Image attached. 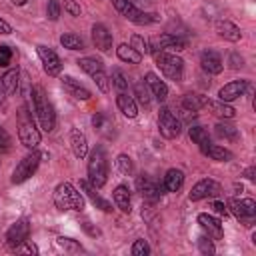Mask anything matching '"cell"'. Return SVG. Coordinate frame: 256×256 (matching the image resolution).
Listing matches in <instances>:
<instances>
[{
  "label": "cell",
  "mask_w": 256,
  "mask_h": 256,
  "mask_svg": "<svg viewBox=\"0 0 256 256\" xmlns=\"http://www.w3.org/2000/svg\"><path fill=\"white\" fill-rule=\"evenodd\" d=\"M104 122H106V116L102 112H98L94 118H92V126L98 128V130H104Z\"/></svg>",
  "instance_id": "51"
},
{
  "label": "cell",
  "mask_w": 256,
  "mask_h": 256,
  "mask_svg": "<svg viewBox=\"0 0 256 256\" xmlns=\"http://www.w3.org/2000/svg\"><path fill=\"white\" fill-rule=\"evenodd\" d=\"M200 66L206 74H220L224 64H222V58L216 50H204L200 54Z\"/></svg>",
  "instance_id": "19"
},
{
  "label": "cell",
  "mask_w": 256,
  "mask_h": 256,
  "mask_svg": "<svg viewBox=\"0 0 256 256\" xmlns=\"http://www.w3.org/2000/svg\"><path fill=\"white\" fill-rule=\"evenodd\" d=\"M206 104H208V96H202V94H196V92H188V94L182 96V106L188 108V110L198 112V110L206 108Z\"/></svg>",
  "instance_id": "30"
},
{
  "label": "cell",
  "mask_w": 256,
  "mask_h": 256,
  "mask_svg": "<svg viewBox=\"0 0 256 256\" xmlns=\"http://www.w3.org/2000/svg\"><path fill=\"white\" fill-rule=\"evenodd\" d=\"M246 86H248V80H232V82L224 84V86L218 90V98H220L222 102H232V100L244 96Z\"/></svg>",
  "instance_id": "15"
},
{
  "label": "cell",
  "mask_w": 256,
  "mask_h": 256,
  "mask_svg": "<svg viewBox=\"0 0 256 256\" xmlns=\"http://www.w3.org/2000/svg\"><path fill=\"white\" fill-rule=\"evenodd\" d=\"M80 190L90 198V202H92L96 208H100L102 212H112V204H110L108 200H104V198L96 192L98 188H96V186H92L88 180H80Z\"/></svg>",
  "instance_id": "20"
},
{
  "label": "cell",
  "mask_w": 256,
  "mask_h": 256,
  "mask_svg": "<svg viewBox=\"0 0 256 256\" xmlns=\"http://www.w3.org/2000/svg\"><path fill=\"white\" fill-rule=\"evenodd\" d=\"M4 96H6V94H4V90H2V82H0V102L4 100Z\"/></svg>",
  "instance_id": "56"
},
{
  "label": "cell",
  "mask_w": 256,
  "mask_h": 256,
  "mask_svg": "<svg viewBox=\"0 0 256 256\" xmlns=\"http://www.w3.org/2000/svg\"><path fill=\"white\" fill-rule=\"evenodd\" d=\"M60 44H62L64 48H68V50H82V48H84V40H82L78 34H74V32L62 34V36H60Z\"/></svg>",
  "instance_id": "34"
},
{
  "label": "cell",
  "mask_w": 256,
  "mask_h": 256,
  "mask_svg": "<svg viewBox=\"0 0 256 256\" xmlns=\"http://www.w3.org/2000/svg\"><path fill=\"white\" fill-rule=\"evenodd\" d=\"M82 228H84V230H86L90 236H100V230H98V228H94V226H92L88 220H84V222H82Z\"/></svg>",
  "instance_id": "52"
},
{
  "label": "cell",
  "mask_w": 256,
  "mask_h": 256,
  "mask_svg": "<svg viewBox=\"0 0 256 256\" xmlns=\"http://www.w3.org/2000/svg\"><path fill=\"white\" fill-rule=\"evenodd\" d=\"M136 186H138V192H140L146 200H150V202L158 200V198L162 196V190H164V186H158V184H156L154 180H150L146 174H142V176L136 178Z\"/></svg>",
  "instance_id": "16"
},
{
  "label": "cell",
  "mask_w": 256,
  "mask_h": 256,
  "mask_svg": "<svg viewBox=\"0 0 256 256\" xmlns=\"http://www.w3.org/2000/svg\"><path fill=\"white\" fill-rule=\"evenodd\" d=\"M116 166H118V170H120L122 174H132V170H134L132 158H130L128 154H120V156L116 158Z\"/></svg>",
  "instance_id": "41"
},
{
  "label": "cell",
  "mask_w": 256,
  "mask_h": 256,
  "mask_svg": "<svg viewBox=\"0 0 256 256\" xmlns=\"http://www.w3.org/2000/svg\"><path fill=\"white\" fill-rule=\"evenodd\" d=\"M254 174H256V168H254V166H250V168H248V170L244 172V176H246L248 180H254V178H256Z\"/></svg>",
  "instance_id": "54"
},
{
  "label": "cell",
  "mask_w": 256,
  "mask_h": 256,
  "mask_svg": "<svg viewBox=\"0 0 256 256\" xmlns=\"http://www.w3.org/2000/svg\"><path fill=\"white\" fill-rule=\"evenodd\" d=\"M108 180V158L102 146H96L88 154V182L96 188H102Z\"/></svg>",
  "instance_id": "3"
},
{
  "label": "cell",
  "mask_w": 256,
  "mask_h": 256,
  "mask_svg": "<svg viewBox=\"0 0 256 256\" xmlns=\"http://www.w3.org/2000/svg\"><path fill=\"white\" fill-rule=\"evenodd\" d=\"M18 138H20L22 146H24V148H28V150H36V146H38V144H40V140H42V136H40V130L36 128V124H34L32 116L28 114L26 106H22V110H20V126H18Z\"/></svg>",
  "instance_id": "5"
},
{
  "label": "cell",
  "mask_w": 256,
  "mask_h": 256,
  "mask_svg": "<svg viewBox=\"0 0 256 256\" xmlns=\"http://www.w3.org/2000/svg\"><path fill=\"white\" fill-rule=\"evenodd\" d=\"M204 154H206V156H210L212 160H218V162H228V160H232V158H234V154H232L228 148L218 146V144H208V146H206V150H204Z\"/></svg>",
  "instance_id": "32"
},
{
  "label": "cell",
  "mask_w": 256,
  "mask_h": 256,
  "mask_svg": "<svg viewBox=\"0 0 256 256\" xmlns=\"http://www.w3.org/2000/svg\"><path fill=\"white\" fill-rule=\"evenodd\" d=\"M20 78V70L18 68H10V70H6L2 76H0V82H2V90H4V94L8 96V94H14L16 90H18V80Z\"/></svg>",
  "instance_id": "27"
},
{
  "label": "cell",
  "mask_w": 256,
  "mask_h": 256,
  "mask_svg": "<svg viewBox=\"0 0 256 256\" xmlns=\"http://www.w3.org/2000/svg\"><path fill=\"white\" fill-rule=\"evenodd\" d=\"M214 132L218 138H224V140H236L238 138V128L232 124H226V122H218L214 126Z\"/></svg>",
  "instance_id": "35"
},
{
  "label": "cell",
  "mask_w": 256,
  "mask_h": 256,
  "mask_svg": "<svg viewBox=\"0 0 256 256\" xmlns=\"http://www.w3.org/2000/svg\"><path fill=\"white\" fill-rule=\"evenodd\" d=\"M130 46L138 52V54H150V42L144 38V36H140V34H132L130 36Z\"/></svg>",
  "instance_id": "37"
},
{
  "label": "cell",
  "mask_w": 256,
  "mask_h": 256,
  "mask_svg": "<svg viewBox=\"0 0 256 256\" xmlns=\"http://www.w3.org/2000/svg\"><path fill=\"white\" fill-rule=\"evenodd\" d=\"M132 98H134L140 106H144V108L150 106V102H152V94H150L146 82H136V84H134V96H132Z\"/></svg>",
  "instance_id": "33"
},
{
  "label": "cell",
  "mask_w": 256,
  "mask_h": 256,
  "mask_svg": "<svg viewBox=\"0 0 256 256\" xmlns=\"http://www.w3.org/2000/svg\"><path fill=\"white\" fill-rule=\"evenodd\" d=\"M36 52H38V56H40V62H42L44 72H46L48 76H58L60 70H62V62H60L58 54H56L50 46H46V44H38V46H36Z\"/></svg>",
  "instance_id": "12"
},
{
  "label": "cell",
  "mask_w": 256,
  "mask_h": 256,
  "mask_svg": "<svg viewBox=\"0 0 256 256\" xmlns=\"http://www.w3.org/2000/svg\"><path fill=\"white\" fill-rule=\"evenodd\" d=\"M10 144H12V138H10V134L6 132V128H4V126H0V152H6V150H10Z\"/></svg>",
  "instance_id": "46"
},
{
  "label": "cell",
  "mask_w": 256,
  "mask_h": 256,
  "mask_svg": "<svg viewBox=\"0 0 256 256\" xmlns=\"http://www.w3.org/2000/svg\"><path fill=\"white\" fill-rule=\"evenodd\" d=\"M212 208H214L216 214H220V216H228V206H226L222 200H214V202H212Z\"/></svg>",
  "instance_id": "50"
},
{
  "label": "cell",
  "mask_w": 256,
  "mask_h": 256,
  "mask_svg": "<svg viewBox=\"0 0 256 256\" xmlns=\"http://www.w3.org/2000/svg\"><path fill=\"white\" fill-rule=\"evenodd\" d=\"M30 236V220L28 218H20L16 220L8 230H6V236H4V242L10 250H14L16 246H20L24 240H28Z\"/></svg>",
  "instance_id": "11"
},
{
  "label": "cell",
  "mask_w": 256,
  "mask_h": 256,
  "mask_svg": "<svg viewBox=\"0 0 256 256\" xmlns=\"http://www.w3.org/2000/svg\"><path fill=\"white\" fill-rule=\"evenodd\" d=\"M116 104H118L120 112L126 118H136L138 116V104H136V100L128 92H118L116 94Z\"/></svg>",
  "instance_id": "24"
},
{
  "label": "cell",
  "mask_w": 256,
  "mask_h": 256,
  "mask_svg": "<svg viewBox=\"0 0 256 256\" xmlns=\"http://www.w3.org/2000/svg\"><path fill=\"white\" fill-rule=\"evenodd\" d=\"M70 146H72V154L76 158H84L88 154V140H86V134L80 132L78 128H72L70 130Z\"/></svg>",
  "instance_id": "22"
},
{
  "label": "cell",
  "mask_w": 256,
  "mask_h": 256,
  "mask_svg": "<svg viewBox=\"0 0 256 256\" xmlns=\"http://www.w3.org/2000/svg\"><path fill=\"white\" fill-rule=\"evenodd\" d=\"M144 82H146V86H148L150 94H152L158 102H164V100L168 98V86H166V82H164V80H160V76H158V74H154V72H146Z\"/></svg>",
  "instance_id": "18"
},
{
  "label": "cell",
  "mask_w": 256,
  "mask_h": 256,
  "mask_svg": "<svg viewBox=\"0 0 256 256\" xmlns=\"http://www.w3.org/2000/svg\"><path fill=\"white\" fill-rule=\"evenodd\" d=\"M46 16L52 22H56L60 18V4H58V0H48V4H46Z\"/></svg>",
  "instance_id": "44"
},
{
  "label": "cell",
  "mask_w": 256,
  "mask_h": 256,
  "mask_svg": "<svg viewBox=\"0 0 256 256\" xmlns=\"http://www.w3.org/2000/svg\"><path fill=\"white\" fill-rule=\"evenodd\" d=\"M216 32H218L220 38H224L228 42H238L240 36H242L240 28L234 22H230V20H218L216 22Z\"/></svg>",
  "instance_id": "23"
},
{
  "label": "cell",
  "mask_w": 256,
  "mask_h": 256,
  "mask_svg": "<svg viewBox=\"0 0 256 256\" xmlns=\"http://www.w3.org/2000/svg\"><path fill=\"white\" fill-rule=\"evenodd\" d=\"M54 206L58 210H62V212L64 210L82 212L84 210V196L70 182H60L54 188Z\"/></svg>",
  "instance_id": "2"
},
{
  "label": "cell",
  "mask_w": 256,
  "mask_h": 256,
  "mask_svg": "<svg viewBox=\"0 0 256 256\" xmlns=\"http://www.w3.org/2000/svg\"><path fill=\"white\" fill-rule=\"evenodd\" d=\"M130 252H132V256H148V254H150V246H148V242H146V240L138 238V240L132 244Z\"/></svg>",
  "instance_id": "42"
},
{
  "label": "cell",
  "mask_w": 256,
  "mask_h": 256,
  "mask_svg": "<svg viewBox=\"0 0 256 256\" xmlns=\"http://www.w3.org/2000/svg\"><path fill=\"white\" fill-rule=\"evenodd\" d=\"M112 84L116 86L118 92H126V90H128V78H126L118 68L112 70Z\"/></svg>",
  "instance_id": "40"
},
{
  "label": "cell",
  "mask_w": 256,
  "mask_h": 256,
  "mask_svg": "<svg viewBox=\"0 0 256 256\" xmlns=\"http://www.w3.org/2000/svg\"><path fill=\"white\" fill-rule=\"evenodd\" d=\"M56 244H58L64 252H82V250H84L76 240H72V238H64V236H60V238L56 240Z\"/></svg>",
  "instance_id": "39"
},
{
  "label": "cell",
  "mask_w": 256,
  "mask_h": 256,
  "mask_svg": "<svg viewBox=\"0 0 256 256\" xmlns=\"http://www.w3.org/2000/svg\"><path fill=\"white\" fill-rule=\"evenodd\" d=\"M220 190H222V188H220V184H218L216 180H212V178H202V180H198V182L192 186L188 198H190L192 202L204 200V198H214V196L220 194Z\"/></svg>",
  "instance_id": "13"
},
{
  "label": "cell",
  "mask_w": 256,
  "mask_h": 256,
  "mask_svg": "<svg viewBox=\"0 0 256 256\" xmlns=\"http://www.w3.org/2000/svg\"><path fill=\"white\" fill-rule=\"evenodd\" d=\"M184 184V172L178 170V168H170L166 174H164V190L168 192H178Z\"/></svg>",
  "instance_id": "26"
},
{
  "label": "cell",
  "mask_w": 256,
  "mask_h": 256,
  "mask_svg": "<svg viewBox=\"0 0 256 256\" xmlns=\"http://www.w3.org/2000/svg\"><path fill=\"white\" fill-rule=\"evenodd\" d=\"M158 20H160V16H158V14L138 10V12H136V16H134L130 22H134V24H138V26H148V24H154V22H158Z\"/></svg>",
  "instance_id": "38"
},
{
  "label": "cell",
  "mask_w": 256,
  "mask_h": 256,
  "mask_svg": "<svg viewBox=\"0 0 256 256\" xmlns=\"http://www.w3.org/2000/svg\"><path fill=\"white\" fill-rule=\"evenodd\" d=\"M158 130H160V134H162L166 140H174V138H178L180 132H182V122H180L178 116L172 114L170 108L164 106V108H160V112H158Z\"/></svg>",
  "instance_id": "9"
},
{
  "label": "cell",
  "mask_w": 256,
  "mask_h": 256,
  "mask_svg": "<svg viewBox=\"0 0 256 256\" xmlns=\"http://www.w3.org/2000/svg\"><path fill=\"white\" fill-rule=\"evenodd\" d=\"M40 158H42V154L36 152V150H32L30 154H26V156L16 164V168H14V172H12V178H10L12 184H22V182H26V180L38 170Z\"/></svg>",
  "instance_id": "8"
},
{
  "label": "cell",
  "mask_w": 256,
  "mask_h": 256,
  "mask_svg": "<svg viewBox=\"0 0 256 256\" xmlns=\"http://www.w3.org/2000/svg\"><path fill=\"white\" fill-rule=\"evenodd\" d=\"M188 136H190V140H192L194 144H198V146H200V150H202V152H204V150H206V146L210 144V136H208L206 128H204V126H200V124H192V126L188 128Z\"/></svg>",
  "instance_id": "29"
},
{
  "label": "cell",
  "mask_w": 256,
  "mask_h": 256,
  "mask_svg": "<svg viewBox=\"0 0 256 256\" xmlns=\"http://www.w3.org/2000/svg\"><path fill=\"white\" fill-rule=\"evenodd\" d=\"M78 66L96 82V86H98L100 92H108L110 90V78H108V74L104 70V64L100 60L86 56V58H80L78 60Z\"/></svg>",
  "instance_id": "6"
},
{
  "label": "cell",
  "mask_w": 256,
  "mask_h": 256,
  "mask_svg": "<svg viewBox=\"0 0 256 256\" xmlns=\"http://www.w3.org/2000/svg\"><path fill=\"white\" fill-rule=\"evenodd\" d=\"M30 96H32V108L36 112V118H38L40 128L44 132H52L54 126H56V112H54V106L48 100L44 88L42 86H34L30 90Z\"/></svg>",
  "instance_id": "1"
},
{
  "label": "cell",
  "mask_w": 256,
  "mask_h": 256,
  "mask_svg": "<svg viewBox=\"0 0 256 256\" xmlns=\"http://www.w3.org/2000/svg\"><path fill=\"white\" fill-rule=\"evenodd\" d=\"M26 2H28V0H12V4H14V6H24Z\"/></svg>",
  "instance_id": "55"
},
{
  "label": "cell",
  "mask_w": 256,
  "mask_h": 256,
  "mask_svg": "<svg viewBox=\"0 0 256 256\" xmlns=\"http://www.w3.org/2000/svg\"><path fill=\"white\" fill-rule=\"evenodd\" d=\"M148 42H150V52H182L186 48V40L180 34H172V32H162L150 38Z\"/></svg>",
  "instance_id": "7"
},
{
  "label": "cell",
  "mask_w": 256,
  "mask_h": 256,
  "mask_svg": "<svg viewBox=\"0 0 256 256\" xmlns=\"http://www.w3.org/2000/svg\"><path fill=\"white\" fill-rule=\"evenodd\" d=\"M64 10L70 14V16H80V4L76 0H64Z\"/></svg>",
  "instance_id": "47"
},
{
  "label": "cell",
  "mask_w": 256,
  "mask_h": 256,
  "mask_svg": "<svg viewBox=\"0 0 256 256\" xmlns=\"http://www.w3.org/2000/svg\"><path fill=\"white\" fill-rule=\"evenodd\" d=\"M112 6H114L126 20H132V18L136 16V12H138V8H136L130 0H112Z\"/></svg>",
  "instance_id": "36"
},
{
  "label": "cell",
  "mask_w": 256,
  "mask_h": 256,
  "mask_svg": "<svg viewBox=\"0 0 256 256\" xmlns=\"http://www.w3.org/2000/svg\"><path fill=\"white\" fill-rule=\"evenodd\" d=\"M10 58H12L10 46L2 44V46H0V66H8V64H10Z\"/></svg>",
  "instance_id": "48"
},
{
  "label": "cell",
  "mask_w": 256,
  "mask_h": 256,
  "mask_svg": "<svg viewBox=\"0 0 256 256\" xmlns=\"http://www.w3.org/2000/svg\"><path fill=\"white\" fill-rule=\"evenodd\" d=\"M10 32H12V26L4 18H0V34H10Z\"/></svg>",
  "instance_id": "53"
},
{
  "label": "cell",
  "mask_w": 256,
  "mask_h": 256,
  "mask_svg": "<svg viewBox=\"0 0 256 256\" xmlns=\"http://www.w3.org/2000/svg\"><path fill=\"white\" fill-rule=\"evenodd\" d=\"M92 42H94V46L100 50V52H104V54H110L112 52V34H110V30L104 26V24H94L92 26Z\"/></svg>",
  "instance_id": "14"
},
{
  "label": "cell",
  "mask_w": 256,
  "mask_h": 256,
  "mask_svg": "<svg viewBox=\"0 0 256 256\" xmlns=\"http://www.w3.org/2000/svg\"><path fill=\"white\" fill-rule=\"evenodd\" d=\"M116 56L122 60V62H128V64H140L142 62V54H138L130 44H120L116 48Z\"/></svg>",
  "instance_id": "31"
},
{
  "label": "cell",
  "mask_w": 256,
  "mask_h": 256,
  "mask_svg": "<svg viewBox=\"0 0 256 256\" xmlns=\"http://www.w3.org/2000/svg\"><path fill=\"white\" fill-rule=\"evenodd\" d=\"M228 212H232L240 222H244L246 226H250L252 220H254V216H256V202L252 198H244V200L232 198L228 202Z\"/></svg>",
  "instance_id": "10"
},
{
  "label": "cell",
  "mask_w": 256,
  "mask_h": 256,
  "mask_svg": "<svg viewBox=\"0 0 256 256\" xmlns=\"http://www.w3.org/2000/svg\"><path fill=\"white\" fill-rule=\"evenodd\" d=\"M62 86H64V90L70 94V96H74L76 100H90V90L84 86V84H80L76 78H72V76H62Z\"/></svg>",
  "instance_id": "21"
},
{
  "label": "cell",
  "mask_w": 256,
  "mask_h": 256,
  "mask_svg": "<svg viewBox=\"0 0 256 256\" xmlns=\"http://www.w3.org/2000/svg\"><path fill=\"white\" fill-rule=\"evenodd\" d=\"M12 252H16V254H38V246L34 244V242H30V240H24L20 246H16Z\"/></svg>",
  "instance_id": "45"
},
{
  "label": "cell",
  "mask_w": 256,
  "mask_h": 256,
  "mask_svg": "<svg viewBox=\"0 0 256 256\" xmlns=\"http://www.w3.org/2000/svg\"><path fill=\"white\" fill-rule=\"evenodd\" d=\"M228 64H230V68H242V66H244V60H242V56H240V54L232 52V54H230V58H228Z\"/></svg>",
  "instance_id": "49"
},
{
  "label": "cell",
  "mask_w": 256,
  "mask_h": 256,
  "mask_svg": "<svg viewBox=\"0 0 256 256\" xmlns=\"http://www.w3.org/2000/svg\"><path fill=\"white\" fill-rule=\"evenodd\" d=\"M154 54V62L160 68V72L168 78V80H182L184 74V62L180 56H176L174 52H152Z\"/></svg>",
  "instance_id": "4"
},
{
  "label": "cell",
  "mask_w": 256,
  "mask_h": 256,
  "mask_svg": "<svg viewBox=\"0 0 256 256\" xmlns=\"http://www.w3.org/2000/svg\"><path fill=\"white\" fill-rule=\"evenodd\" d=\"M112 198H114V204L116 208H120L124 214H130L132 210V200H130V190L126 184H118L112 192Z\"/></svg>",
  "instance_id": "25"
},
{
  "label": "cell",
  "mask_w": 256,
  "mask_h": 256,
  "mask_svg": "<svg viewBox=\"0 0 256 256\" xmlns=\"http://www.w3.org/2000/svg\"><path fill=\"white\" fill-rule=\"evenodd\" d=\"M198 248H200L202 254H214V252H216V248H214V244H212V238L206 236V234H202V236L198 238Z\"/></svg>",
  "instance_id": "43"
},
{
  "label": "cell",
  "mask_w": 256,
  "mask_h": 256,
  "mask_svg": "<svg viewBox=\"0 0 256 256\" xmlns=\"http://www.w3.org/2000/svg\"><path fill=\"white\" fill-rule=\"evenodd\" d=\"M206 108H210L214 116L224 118V120H230V118H234V116H236V110H234L228 102H222V100H208Z\"/></svg>",
  "instance_id": "28"
},
{
  "label": "cell",
  "mask_w": 256,
  "mask_h": 256,
  "mask_svg": "<svg viewBox=\"0 0 256 256\" xmlns=\"http://www.w3.org/2000/svg\"><path fill=\"white\" fill-rule=\"evenodd\" d=\"M198 224L204 230V234L210 236L212 240H220L224 236V228H222L220 220L214 218L212 214H198Z\"/></svg>",
  "instance_id": "17"
}]
</instances>
